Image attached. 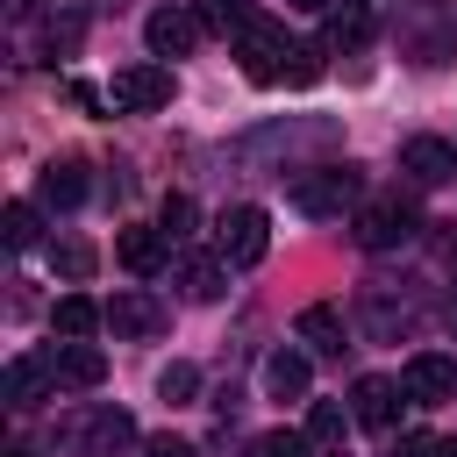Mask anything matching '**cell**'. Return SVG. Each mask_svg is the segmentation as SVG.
Here are the masks:
<instances>
[{"instance_id": "obj_1", "label": "cell", "mask_w": 457, "mask_h": 457, "mask_svg": "<svg viewBox=\"0 0 457 457\" xmlns=\"http://www.w3.org/2000/svg\"><path fill=\"white\" fill-rule=\"evenodd\" d=\"M228 57H243V79H257V86H278V79H286V57H293V43H286V29H278V21L250 14V21L228 36Z\"/></svg>"}, {"instance_id": "obj_2", "label": "cell", "mask_w": 457, "mask_h": 457, "mask_svg": "<svg viewBox=\"0 0 457 457\" xmlns=\"http://www.w3.org/2000/svg\"><path fill=\"white\" fill-rule=\"evenodd\" d=\"M286 200L300 214H343L357 200V171L350 164H314V171H293L286 179Z\"/></svg>"}, {"instance_id": "obj_3", "label": "cell", "mask_w": 457, "mask_h": 457, "mask_svg": "<svg viewBox=\"0 0 457 457\" xmlns=\"http://www.w3.org/2000/svg\"><path fill=\"white\" fill-rule=\"evenodd\" d=\"M214 250H221V264H264V250H271V214L264 207H228L221 221H214Z\"/></svg>"}, {"instance_id": "obj_4", "label": "cell", "mask_w": 457, "mask_h": 457, "mask_svg": "<svg viewBox=\"0 0 457 457\" xmlns=\"http://www.w3.org/2000/svg\"><path fill=\"white\" fill-rule=\"evenodd\" d=\"M107 107H121V114H157V107H171V64H121L114 86H107Z\"/></svg>"}, {"instance_id": "obj_5", "label": "cell", "mask_w": 457, "mask_h": 457, "mask_svg": "<svg viewBox=\"0 0 457 457\" xmlns=\"http://www.w3.org/2000/svg\"><path fill=\"white\" fill-rule=\"evenodd\" d=\"M164 321H171V307H164L150 286H121V293L107 300V328H114L121 343H150V336H164Z\"/></svg>"}, {"instance_id": "obj_6", "label": "cell", "mask_w": 457, "mask_h": 457, "mask_svg": "<svg viewBox=\"0 0 457 457\" xmlns=\"http://www.w3.org/2000/svg\"><path fill=\"white\" fill-rule=\"evenodd\" d=\"M400 393H407L414 407H443V400H457V357H443V350H414V357L400 364Z\"/></svg>"}, {"instance_id": "obj_7", "label": "cell", "mask_w": 457, "mask_h": 457, "mask_svg": "<svg viewBox=\"0 0 457 457\" xmlns=\"http://www.w3.org/2000/svg\"><path fill=\"white\" fill-rule=\"evenodd\" d=\"M129 443H136V421H129L121 407H93V414L71 428V450H79V457H121Z\"/></svg>"}, {"instance_id": "obj_8", "label": "cell", "mask_w": 457, "mask_h": 457, "mask_svg": "<svg viewBox=\"0 0 457 457\" xmlns=\"http://www.w3.org/2000/svg\"><path fill=\"white\" fill-rule=\"evenodd\" d=\"M414 236V214L400 207V200H371V207H357V243L364 250H400Z\"/></svg>"}, {"instance_id": "obj_9", "label": "cell", "mask_w": 457, "mask_h": 457, "mask_svg": "<svg viewBox=\"0 0 457 457\" xmlns=\"http://www.w3.org/2000/svg\"><path fill=\"white\" fill-rule=\"evenodd\" d=\"M143 43H150V57H186V50L200 43V14H186V7H157V14L143 21Z\"/></svg>"}, {"instance_id": "obj_10", "label": "cell", "mask_w": 457, "mask_h": 457, "mask_svg": "<svg viewBox=\"0 0 457 457\" xmlns=\"http://www.w3.org/2000/svg\"><path fill=\"white\" fill-rule=\"evenodd\" d=\"M400 171H407L414 186H443V179L457 171V150H450L443 136H414V143H400Z\"/></svg>"}, {"instance_id": "obj_11", "label": "cell", "mask_w": 457, "mask_h": 457, "mask_svg": "<svg viewBox=\"0 0 457 457\" xmlns=\"http://www.w3.org/2000/svg\"><path fill=\"white\" fill-rule=\"evenodd\" d=\"M43 364L57 371V386H79V393L107 378V357H100V343H57V350H50Z\"/></svg>"}, {"instance_id": "obj_12", "label": "cell", "mask_w": 457, "mask_h": 457, "mask_svg": "<svg viewBox=\"0 0 457 457\" xmlns=\"http://www.w3.org/2000/svg\"><path fill=\"white\" fill-rule=\"evenodd\" d=\"M400 386L393 378H357L350 386V414H357V428H393V414H400Z\"/></svg>"}, {"instance_id": "obj_13", "label": "cell", "mask_w": 457, "mask_h": 457, "mask_svg": "<svg viewBox=\"0 0 457 457\" xmlns=\"http://www.w3.org/2000/svg\"><path fill=\"white\" fill-rule=\"evenodd\" d=\"M164 228H121L114 236V257H121V271H136V278H150L157 264H164Z\"/></svg>"}, {"instance_id": "obj_14", "label": "cell", "mask_w": 457, "mask_h": 457, "mask_svg": "<svg viewBox=\"0 0 457 457\" xmlns=\"http://www.w3.org/2000/svg\"><path fill=\"white\" fill-rule=\"evenodd\" d=\"M100 321H107V307H93L86 293H64V300L50 307V328H57L64 343H86V336H93Z\"/></svg>"}, {"instance_id": "obj_15", "label": "cell", "mask_w": 457, "mask_h": 457, "mask_svg": "<svg viewBox=\"0 0 457 457\" xmlns=\"http://www.w3.org/2000/svg\"><path fill=\"white\" fill-rule=\"evenodd\" d=\"M307 378H314V371H307L300 350H271V357H264V393H271V400H300Z\"/></svg>"}, {"instance_id": "obj_16", "label": "cell", "mask_w": 457, "mask_h": 457, "mask_svg": "<svg viewBox=\"0 0 457 457\" xmlns=\"http://www.w3.org/2000/svg\"><path fill=\"white\" fill-rule=\"evenodd\" d=\"M36 193H43V207H79V200H86V164H79V157H57Z\"/></svg>"}, {"instance_id": "obj_17", "label": "cell", "mask_w": 457, "mask_h": 457, "mask_svg": "<svg viewBox=\"0 0 457 457\" xmlns=\"http://www.w3.org/2000/svg\"><path fill=\"white\" fill-rule=\"evenodd\" d=\"M50 386H57V371H50V364H36V357H14V364H7V400H14V407L50 400Z\"/></svg>"}, {"instance_id": "obj_18", "label": "cell", "mask_w": 457, "mask_h": 457, "mask_svg": "<svg viewBox=\"0 0 457 457\" xmlns=\"http://www.w3.org/2000/svg\"><path fill=\"white\" fill-rule=\"evenodd\" d=\"M350 421H357V414H350L343 400H314V407H307V443H314V450H343Z\"/></svg>"}, {"instance_id": "obj_19", "label": "cell", "mask_w": 457, "mask_h": 457, "mask_svg": "<svg viewBox=\"0 0 457 457\" xmlns=\"http://www.w3.org/2000/svg\"><path fill=\"white\" fill-rule=\"evenodd\" d=\"M93 264H100V250H93L86 236H57V243H50V271H57V278L79 286V278H93Z\"/></svg>"}, {"instance_id": "obj_20", "label": "cell", "mask_w": 457, "mask_h": 457, "mask_svg": "<svg viewBox=\"0 0 457 457\" xmlns=\"http://www.w3.org/2000/svg\"><path fill=\"white\" fill-rule=\"evenodd\" d=\"M300 336H307L321 357H336V350H343V321H336V307H300Z\"/></svg>"}, {"instance_id": "obj_21", "label": "cell", "mask_w": 457, "mask_h": 457, "mask_svg": "<svg viewBox=\"0 0 457 457\" xmlns=\"http://www.w3.org/2000/svg\"><path fill=\"white\" fill-rule=\"evenodd\" d=\"M179 286H186V300H221V257H186Z\"/></svg>"}, {"instance_id": "obj_22", "label": "cell", "mask_w": 457, "mask_h": 457, "mask_svg": "<svg viewBox=\"0 0 457 457\" xmlns=\"http://www.w3.org/2000/svg\"><path fill=\"white\" fill-rule=\"evenodd\" d=\"M193 14H200V29H214V36H236V29L250 21L243 0H193Z\"/></svg>"}, {"instance_id": "obj_23", "label": "cell", "mask_w": 457, "mask_h": 457, "mask_svg": "<svg viewBox=\"0 0 457 457\" xmlns=\"http://www.w3.org/2000/svg\"><path fill=\"white\" fill-rule=\"evenodd\" d=\"M193 393H200V371H193V364H164V371H157V400L193 407Z\"/></svg>"}, {"instance_id": "obj_24", "label": "cell", "mask_w": 457, "mask_h": 457, "mask_svg": "<svg viewBox=\"0 0 457 457\" xmlns=\"http://www.w3.org/2000/svg\"><path fill=\"white\" fill-rule=\"evenodd\" d=\"M157 228H164V243H186V236H193V200H186V193H164Z\"/></svg>"}, {"instance_id": "obj_25", "label": "cell", "mask_w": 457, "mask_h": 457, "mask_svg": "<svg viewBox=\"0 0 457 457\" xmlns=\"http://www.w3.org/2000/svg\"><path fill=\"white\" fill-rule=\"evenodd\" d=\"M321 57H328V43H293V64H286V86H314V79H321Z\"/></svg>"}, {"instance_id": "obj_26", "label": "cell", "mask_w": 457, "mask_h": 457, "mask_svg": "<svg viewBox=\"0 0 457 457\" xmlns=\"http://www.w3.org/2000/svg\"><path fill=\"white\" fill-rule=\"evenodd\" d=\"M0 236H7V250H29V243H36V207L14 200V207L0 214Z\"/></svg>"}, {"instance_id": "obj_27", "label": "cell", "mask_w": 457, "mask_h": 457, "mask_svg": "<svg viewBox=\"0 0 457 457\" xmlns=\"http://www.w3.org/2000/svg\"><path fill=\"white\" fill-rule=\"evenodd\" d=\"M250 457H307V436L271 428V436H257V443H250Z\"/></svg>"}, {"instance_id": "obj_28", "label": "cell", "mask_w": 457, "mask_h": 457, "mask_svg": "<svg viewBox=\"0 0 457 457\" xmlns=\"http://www.w3.org/2000/svg\"><path fill=\"white\" fill-rule=\"evenodd\" d=\"M364 36H371L364 7H350V14H336V21H328V43H364Z\"/></svg>"}, {"instance_id": "obj_29", "label": "cell", "mask_w": 457, "mask_h": 457, "mask_svg": "<svg viewBox=\"0 0 457 457\" xmlns=\"http://www.w3.org/2000/svg\"><path fill=\"white\" fill-rule=\"evenodd\" d=\"M143 457H200V450H193L186 436H150V443H143Z\"/></svg>"}, {"instance_id": "obj_30", "label": "cell", "mask_w": 457, "mask_h": 457, "mask_svg": "<svg viewBox=\"0 0 457 457\" xmlns=\"http://www.w3.org/2000/svg\"><path fill=\"white\" fill-rule=\"evenodd\" d=\"M428 457H457V436H443V443H436V450H428Z\"/></svg>"}, {"instance_id": "obj_31", "label": "cell", "mask_w": 457, "mask_h": 457, "mask_svg": "<svg viewBox=\"0 0 457 457\" xmlns=\"http://www.w3.org/2000/svg\"><path fill=\"white\" fill-rule=\"evenodd\" d=\"M286 7H300V14H314V7H328V0H286Z\"/></svg>"}, {"instance_id": "obj_32", "label": "cell", "mask_w": 457, "mask_h": 457, "mask_svg": "<svg viewBox=\"0 0 457 457\" xmlns=\"http://www.w3.org/2000/svg\"><path fill=\"white\" fill-rule=\"evenodd\" d=\"M443 257H450V271H457V236H450V243H443Z\"/></svg>"}, {"instance_id": "obj_33", "label": "cell", "mask_w": 457, "mask_h": 457, "mask_svg": "<svg viewBox=\"0 0 457 457\" xmlns=\"http://www.w3.org/2000/svg\"><path fill=\"white\" fill-rule=\"evenodd\" d=\"M7 7H14V14H29V7H36V0H7Z\"/></svg>"}]
</instances>
